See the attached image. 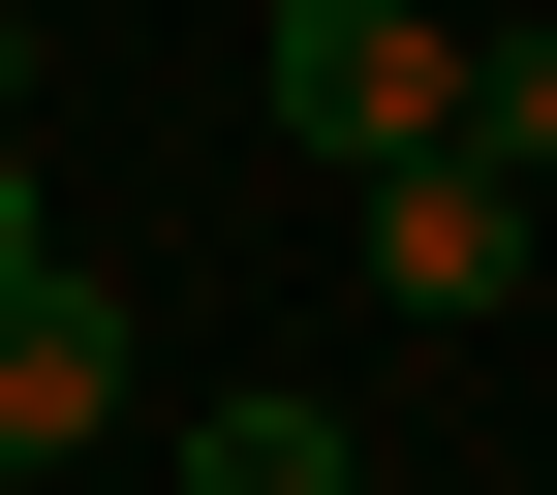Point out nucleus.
I'll return each mask as SVG.
<instances>
[{
  "instance_id": "nucleus-1",
  "label": "nucleus",
  "mask_w": 557,
  "mask_h": 495,
  "mask_svg": "<svg viewBox=\"0 0 557 495\" xmlns=\"http://www.w3.org/2000/svg\"><path fill=\"white\" fill-rule=\"evenodd\" d=\"M278 124H310V156L341 186H403V156H465V32H434V0H278Z\"/></svg>"
},
{
  "instance_id": "nucleus-3",
  "label": "nucleus",
  "mask_w": 557,
  "mask_h": 495,
  "mask_svg": "<svg viewBox=\"0 0 557 495\" xmlns=\"http://www.w3.org/2000/svg\"><path fill=\"white\" fill-rule=\"evenodd\" d=\"M372 279H403V310H496V279H527V186L496 156H403L372 186Z\"/></svg>"
},
{
  "instance_id": "nucleus-6",
  "label": "nucleus",
  "mask_w": 557,
  "mask_h": 495,
  "mask_svg": "<svg viewBox=\"0 0 557 495\" xmlns=\"http://www.w3.org/2000/svg\"><path fill=\"white\" fill-rule=\"evenodd\" d=\"M32 279H62V248H32V156H0V310H32Z\"/></svg>"
},
{
  "instance_id": "nucleus-4",
  "label": "nucleus",
  "mask_w": 557,
  "mask_h": 495,
  "mask_svg": "<svg viewBox=\"0 0 557 495\" xmlns=\"http://www.w3.org/2000/svg\"><path fill=\"white\" fill-rule=\"evenodd\" d=\"M186 495H341V403H186Z\"/></svg>"
},
{
  "instance_id": "nucleus-2",
  "label": "nucleus",
  "mask_w": 557,
  "mask_h": 495,
  "mask_svg": "<svg viewBox=\"0 0 557 495\" xmlns=\"http://www.w3.org/2000/svg\"><path fill=\"white\" fill-rule=\"evenodd\" d=\"M94 434H124V310L32 279V310H0V465H94Z\"/></svg>"
},
{
  "instance_id": "nucleus-5",
  "label": "nucleus",
  "mask_w": 557,
  "mask_h": 495,
  "mask_svg": "<svg viewBox=\"0 0 557 495\" xmlns=\"http://www.w3.org/2000/svg\"><path fill=\"white\" fill-rule=\"evenodd\" d=\"M465 156H496V186H557V32H465Z\"/></svg>"
},
{
  "instance_id": "nucleus-7",
  "label": "nucleus",
  "mask_w": 557,
  "mask_h": 495,
  "mask_svg": "<svg viewBox=\"0 0 557 495\" xmlns=\"http://www.w3.org/2000/svg\"><path fill=\"white\" fill-rule=\"evenodd\" d=\"M0 94H32V32H0Z\"/></svg>"
}]
</instances>
